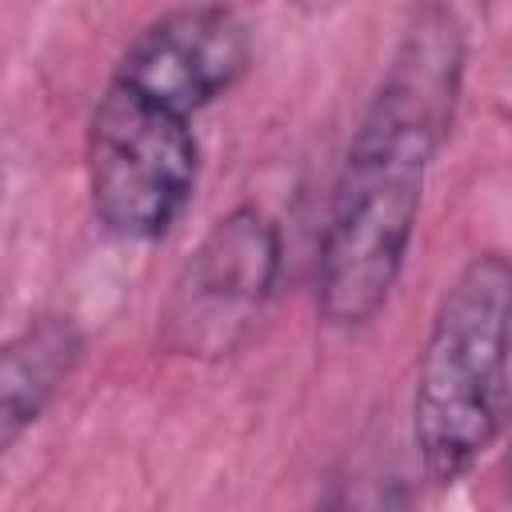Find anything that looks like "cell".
Segmentation results:
<instances>
[{"label":"cell","instance_id":"obj_1","mask_svg":"<svg viewBox=\"0 0 512 512\" xmlns=\"http://www.w3.org/2000/svg\"><path fill=\"white\" fill-rule=\"evenodd\" d=\"M464 80V28L428 0L412 12L340 164L316 252V312L368 324L392 296L420 216L428 168L448 140Z\"/></svg>","mask_w":512,"mask_h":512},{"label":"cell","instance_id":"obj_2","mask_svg":"<svg viewBox=\"0 0 512 512\" xmlns=\"http://www.w3.org/2000/svg\"><path fill=\"white\" fill-rule=\"evenodd\" d=\"M508 308L504 252L472 256L444 288L412 392V440L436 488L468 476L500 440L508 416Z\"/></svg>","mask_w":512,"mask_h":512},{"label":"cell","instance_id":"obj_3","mask_svg":"<svg viewBox=\"0 0 512 512\" xmlns=\"http://www.w3.org/2000/svg\"><path fill=\"white\" fill-rule=\"evenodd\" d=\"M84 168L96 220L120 240H156L184 216L196 188L192 116L108 80L88 116Z\"/></svg>","mask_w":512,"mask_h":512},{"label":"cell","instance_id":"obj_4","mask_svg":"<svg viewBox=\"0 0 512 512\" xmlns=\"http://www.w3.org/2000/svg\"><path fill=\"white\" fill-rule=\"evenodd\" d=\"M280 228L256 204L220 216L184 268L156 316V340L172 356L220 360L260 324L280 280Z\"/></svg>","mask_w":512,"mask_h":512},{"label":"cell","instance_id":"obj_5","mask_svg":"<svg viewBox=\"0 0 512 512\" xmlns=\"http://www.w3.org/2000/svg\"><path fill=\"white\" fill-rule=\"evenodd\" d=\"M252 40L244 20L224 4H184L148 20L124 48L112 80L196 116L224 96L248 68Z\"/></svg>","mask_w":512,"mask_h":512},{"label":"cell","instance_id":"obj_6","mask_svg":"<svg viewBox=\"0 0 512 512\" xmlns=\"http://www.w3.org/2000/svg\"><path fill=\"white\" fill-rule=\"evenodd\" d=\"M84 356V328L72 316L28 320L0 344V456L40 420Z\"/></svg>","mask_w":512,"mask_h":512}]
</instances>
